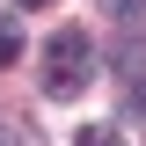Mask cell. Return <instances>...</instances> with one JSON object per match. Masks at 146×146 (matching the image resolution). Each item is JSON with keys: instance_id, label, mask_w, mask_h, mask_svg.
<instances>
[{"instance_id": "6da1fadb", "label": "cell", "mask_w": 146, "mask_h": 146, "mask_svg": "<svg viewBox=\"0 0 146 146\" xmlns=\"http://www.w3.org/2000/svg\"><path fill=\"white\" fill-rule=\"evenodd\" d=\"M88 80H95V44H88V29H58L51 44H44V95L73 102Z\"/></svg>"}, {"instance_id": "7a4b0ae2", "label": "cell", "mask_w": 146, "mask_h": 146, "mask_svg": "<svg viewBox=\"0 0 146 146\" xmlns=\"http://www.w3.org/2000/svg\"><path fill=\"white\" fill-rule=\"evenodd\" d=\"M15 58H22V36L7 29V22H0V66H15Z\"/></svg>"}, {"instance_id": "3957f363", "label": "cell", "mask_w": 146, "mask_h": 146, "mask_svg": "<svg viewBox=\"0 0 146 146\" xmlns=\"http://www.w3.org/2000/svg\"><path fill=\"white\" fill-rule=\"evenodd\" d=\"M73 146H117V139H110L102 124H88V131H73Z\"/></svg>"}, {"instance_id": "277c9868", "label": "cell", "mask_w": 146, "mask_h": 146, "mask_svg": "<svg viewBox=\"0 0 146 146\" xmlns=\"http://www.w3.org/2000/svg\"><path fill=\"white\" fill-rule=\"evenodd\" d=\"M102 15H117V22H131V15H139V0H102Z\"/></svg>"}, {"instance_id": "5b68a950", "label": "cell", "mask_w": 146, "mask_h": 146, "mask_svg": "<svg viewBox=\"0 0 146 146\" xmlns=\"http://www.w3.org/2000/svg\"><path fill=\"white\" fill-rule=\"evenodd\" d=\"M22 7H51V0H22Z\"/></svg>"}, {"instance_id": "8992f818", "label": "cell", "mask_w": 146, "mask_h": 146, "mask_svg": "<svg viewBox=\"0 0 146 146\" xmlns=\"http://www.w3.org/2000/svg\"><path fill=\"white\" fill-rule=\"evenodd\" d=\"M139 110H146V88H139Z\"/></svg>"}, {"instance_id": "52a82bcc", "label": "cell", "mask_w": 146, "mask_h": 146, "mask_svg": "<svg viewBox=\"0 0 146 146\" xmlns=\"http://www.w3.org/2000/svg\"><path fill=\"white\" fill-rule=\"evenodd\" d=\"M0 146H15V139H0Z\"/></svg>"}]
</instances>
